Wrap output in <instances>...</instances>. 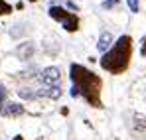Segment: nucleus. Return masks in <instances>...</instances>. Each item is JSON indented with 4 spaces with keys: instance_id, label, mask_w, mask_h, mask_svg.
Returning <instances> with one entry per match:
<instances>
[{
    "instance_id": "obj_1",
    "label": "nucleus",
    "mask_w": 146,
    "mask_h": 140,
    "mask_svg": "<svg viewBox=\"0 0 146 140\" xmlns=\"http://www.w3.org/2000/svg\"><path fill=\"white\" fill-rule=\"evenodd\" d=\"M71 79L73 87L79 91V95L85 97V101L93 107H101V79L95 73L83 69L81 65H71Z\"/></svg>"
},
{
    "instance_id": "obj_2",
    "label": "nucleus",
    "mask_w": 146,
    "mask_h": 140,
    "mask_svg": "<svg viewBox=\"0 0 146 140\" xmlns=\"http://www.w3.org/2000/svg\"><path fill=\"white\" fill-rule=\"evenodd\" d=\"M130 38L128 36H121L119 40H117V44L113 49H109L105 55H103V59H101V65H103V69L111 71V73H121L128 67V59H130Z\"/></svg>"
},
{
    "instance_id": "obj_3",
    "label": "nucleus",
    "mask_w": 146,
    "mask_h": 140,
    "mask_svg": "<svg viewBox=\"0 0 146 140\" xmlns=\"http://www.w3.org/2000/svg\"><path fill=\"white\" fill-rule=\"evenodd\" d=\"M49 16L51 18H55V20H59V22L63 24V28L65 30H69V32H75L77 30V26H79V20L69 14V12H65L61 6H51L49 8Z\"/></svg>"
},
{
    "instance_id": "obj_4",
    "label": "nucleus",
    "mask_w": 146,
    "mask_h": 140,
    "mask_svg": "<svg viewBox=\"0 0 146 140\" xmlns=\"http://www.w3.org/2000/svg\"><path fill=\"white\" fill-rule=\"evenodd\" d=\"M40 79L46 87H57L61 81V71H59V67H46L40 73Z\"/></svg>"
},
{
    "instance_id": "obj_5",
    "label": "nucleus",
    "mask_w": 146,
    "mask_h": 140,
    "mask_svg": "<svg viewBox=\"0 0 146 140\" xmlns=\"http://www.w3.org/2000/svg\"><path fill=\"white\" fill-rule=\"evenodd\" d=\"M22 113H24L22 105L10 103V101H6V103L2 105V109H0V115H4V117H18V115H22Z\"/></svg>"
},
{
    "instance_id": "obj_6",
    "label": "nucleus",
    "mask_w": 146,
    "mask_h": 140,
    "mask_svg": "<svg viewBox=\"0 0 146 140\" xmlns=\"http://www.w3.org/2000/svg\"><path fill=\"white\" fill-rule=\"evenodd\" d=\"M38 97L59 99V97H61V89H59V87H42V89H38Z\"/></svg>"
},
{
    "instance_id": "obj_7",
    "label": "nucleus",
    "mask_w": 146,
    "mask_h": 140,
    "mask_svg": "<svg viewBox=\"0 0 146 140\" xmlns=\"http://www.w3.org/2000/svg\"><path fill=\"white\" fill-rule=\"evenodd\" d=\"M16 53L20 55V59H30V57L34 55V44H32V42L20 44V47L16 49Z\"/></svg>"
},
{
    "instance_id": "obj_8",
    "label": "nucleus",
    "mask_w": 146,
    "mask_h": 140,
    "mask_svg": "<svg viewBox=\"0 0 146 140\" xmlns=\"http://www.w3.org/2000/svg\"><path fill=\"white\" fill-rule=\"evenodd\" d=\"M111 44H113V36H111L109 32H103L101 38H99V44H97L99 51H105V53H107V49L111 47Z\"/></svg>"
},
{
    "instance_id": "obj_9",
    "label": "nucleus",
    "mask_w": 146,
    "mask_h": 140,
    "mask_svg": "<svg viewBox=\"0 0 146 140\" xmlns=\"http://www.w3.org/2000/svg\"><path fill=\"white\" fill-rule=\"evenodd\" d=\"M18 97L20 99H26V101H34L38 97V91H34L30 87H22V89H18Z\"/></svg>"
},
{
    "instance_id": "obj_10",
    "label": "nucleus",
    "mask_w": 146,
    "mask_h": 140,
    "mask_svg": "<svg viewBox=\"0 0 146 140\" xmlns=\"http://www.w3.org/2000/svg\"><path fill=\"white\" fill-rule=\"evenodd\" d=\"M126 4H128L130 12H138V0H126Z\"/></svg>"
},
{
    "instance_id": "obj_11",
    "label": "nucleus",
    "mask_w": 146,
    "mask_h": 140,
    "mask_svg": "<svg viewBox=\"0 0 146 140\" xmlns=\"http://www.w3.org/2000/svg\"><path fill=\"white\" fill-rule=\"evenodd\" d=\"M4 103H6V89H4V85L0 83V109H2Z\"/></svg>"
},
{
    "instance_id": "obj_12",
    "label": "nucleus",
    "mask_w": 146,
    "mask_h": 140,
    "mask_svg": "<svg viewBox=\"0 0 146 140\" xmlns=\"http://www.w3.org/2000/svg\"><path fill=\"white\" fill-rule=\"evenodd\" d=\"M117 4H119V0H105V2H103V8H107V10H109V8L117 6Z\"/></svg>"
},
{
    "instance_id": "obj_13",
    "label": "nucleus",
    "mask_w": 146,
    "mask_h": 140,
    "mask_svg": "<svg viewBox=\"0 0 146 140\" xmlns=\"http://www.w3.org/2000/svg\"><path fill=\"white\" fill-rule=\"evenodd\" d=\"M8 12H10V6L4 0H0V14H8Z\"/></svg>"
},
{
    "instance_id": "obj_14",
    "label": "nucleus",
    "mask_w": 146,
    "mask_h": 140,
    "mask_svg": "<svg viewBox=\"0 0 146 140\" xmlns=\"http://www.w3.org/2000/svg\"><path fill=\"white\" fill-rule=\"evenodd\" d=\"M142 53L146 55V40H144V47H142Z\"/></svg>"
},
{
    "instance_id": "obj_15",
    "label": "nucleus",
    "mask_w": 146,
    "mask_h": 140,
    "mask_svg": "<svg viewBox=\"0 0 146 140\" xmlns=\"http://www.w3.org/2000/svg\"><path fill=\"white\" fill-rule=\"evenodd\" d=\"M16 140H22V136H16Z\"/></svg>"
}]
</instances>
